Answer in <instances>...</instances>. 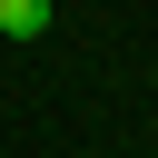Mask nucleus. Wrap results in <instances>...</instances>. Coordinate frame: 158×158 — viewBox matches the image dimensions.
Wrapping results in <instances>:
<instances>
[{
	"label": "nucleus",
	"instance_id": "f257e3e1",
	"mask_svg": "<svg viewBox=\"0 0 158 158\" xmlns=\"http://www.w3.org/2000/svg\"><path fill=\"white\" fill-rule=\"evenodd\" d=\"M0 40H49V0H0Z\"/></svg>",
	"mask_w": 158,
	"mask_h": 158
}]
</instances>
